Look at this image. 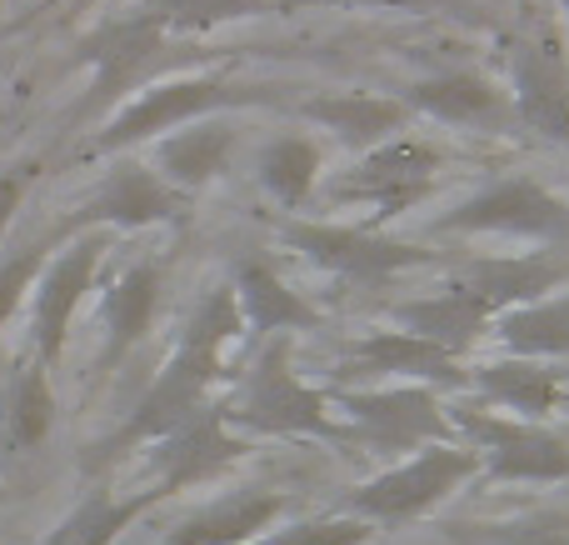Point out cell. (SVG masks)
Returning <instances> with one entry per match:
<instances>
[{
	"instance_id": "obj_1",
	"label": "cell",
	"mask_w": 569,
	"mask_h": 545,
	"mask_svg": "<svg viewBox=\"0 0 569 545\" xmlns=\"http://www.w3.org/2000/svg\"><path fill=\"white\" fill-rule=\"evenodd\" d=\"M246 330V316H240V300L230 286H216L206 300L196 306V316L186 320L170 360L160 366V376L146 386V396L130 406V416L120 420V430H110L106 440H96L86 456L90 470L120 460L136 446H156L166 440L176 426H186L190 416L210 406V390L226 380V346Z\"/></svg>"
},
{
	"instance_id": "obj_2",
	"label": "cell",
	"mask_w": 569,
	"mask_h": 545,
	"mask_svg": "<svg viewBox=\"0 0 569 545\" xmlns=\"http://www.w3.org/2000/svg\"><path fill=\"white\" fill-rule=\"evenodd\" d=\"M276 100H280L276 86H250V80H230V76L156 80V86H146L136 100H126V106L90 136L86 156H126V150L170 136V130L190 126V120H206V116L240 110V106H276Z\"/></svg>"
},
{
	"instance_id": "obj_3",
	"label": "cell",
	"mask_w": 569,
	"mask_h": 545,
	"mask_svg": "<svg viewBox=\"0 0 569 545\" xmlns=\"http://www.w3.org/2000/svg\"><path fill=\"white\" fill-rule=\"evenodd\" d=\"M226 426L246 436H320V440H350L345 426L330 416V396L305 386L290 366V340L270 336V346L250 360L236 396L220 406Z\"/></svg>"
},
{
	"instance_id": "obj_4",
	"label": "cell",
	"mask_w": 569,
	"mask_h": 545,
	"mask_svg": "<svg viewBox=\"0 0 569 545\" xmlns=\"http://www.w3.org/2000/svg\"><path fill=\"white\" fill-rule=\"evenodd\" d=\"M335 406L350 416L345 436L370 446L375 456H415L430 446H455V420L440 410L430 386H390V390H345Z\"/></svg>"
},
{
	"instance_id": "obj_5",
	"label": "cell",
	"mask_w": 569,
	"mask_h": 545,
	"mask_svg": "<svg viewBox=\"0 0 569 545\" xmlns=\"http://www.w3.org/2000/svg\"><path fill=\"white\" fill-rule=\"evenodd\" d=\"M110 246H116L110 230H80V236L60 240L56 256L46 260L36 290H30V346H36V360L56 366L66 356L70 320H76L80 300L96 290V276L106 266Z\"/></svg>"
},
{
	"instance_id": "obj_6",
	"label": "cell",
	"mask_w": 569,
	"mask_h": 545,
	"mask_svg": "<svg viewBox=\"0 0 569 545\" xmlns=\"http://www.w3.org/2000/svg\"><path fill=\"white\" fill-rule=\"evenodd\" d=\"M470 476H480V450L470 446H430L420 456L400 460L395 470L365 480L360 490H350L345 506L355 511V521H415L430 506H440L450 490H460Z\"/></svg>"
},
{
	"instance_id": "obj_7",
	"label": "cell",
	"mask_w": 569,
	"mask_h": 545,
	"mask_svg": "<svg viewBox=\"0 0 569 545\" xmlns=\"http://www.w3.org/2000/svg\"><path fill=\"white\" fill-rule=\"evenodd\" d=\"M190 210V196L156 176L146 160H116L96 190L60 220V240L80 236V230H146V226H180Z\"/></svg>"
},
{
	"instance_id": "obj_8",
	"label": "cell",
	"mask_w": 569,
	"mask_h": 545,
	"mask_svg": "<svg viewBox=\"0 0 569 545\" xmlns=\"http://www.w3.org/2000/svg\"><path fill=\"white\" fill-rule=\"evenodd\" d=\"M276 230L284 246H295L305 260H315L320 270H330L340 280H385L430 260V250L410 246V240H385L360 226H330V220L290 216V220H276Z\"/></svg>"
},
{
	"instance_id": "obj_9",
	"label": "cell",
	"mask_w": 569,
	"mask_h": 545,
	"mask_svg": "<svg viewBox=\"0 0 569 545\" xmlns=\"http://www.w3.org/2000/svg\"><path fill=\"white\" fill-rule=\"evenodd\" d=\"M440 230L460 236H530V240H565L569 236V206L550 196L545 186L525 176L495 180L490 190L470 196L440 220Z\"/></svg>"
},
{
	"instance_id": "obj_10",
	"label": "cell",
	"mask_w": 569,
	"mask_h": 545,
	"mask_svg": "<svg viewBox=\"0 0 569 545\" xmlns=\"http://www.w3.org/2000/svg\"><path fill=\"white\" fill-rule=\"evenodd\" d=\"M455 430H465L485 450L490 480H569V440L535 420L455 410Z\"/></svg>"
},
{
	"instance_id": "obj_11",
	"label": "cell",
	"mask_w": 569,
	"mask_h": 545,
	"mask_svg": "<svg viewBox=\"0 0 569 545\" xmlns=\"http://www.w3.org/2000/svg\"><path fill=\"white\" fill-rule=\"evenodd\" d=\"M246 450H250L246 436H236V430L226 426L220 406H206L200 416H190L186 426H176L166 440L150 446V470H156L150 490H160V501H166L190 486H206V480L226 476Z\"/></svg>"
},
{
	"instance_id": "obj_12",
	"label": "cell",
	"mask_w": 569,
	"mask_h": 545,
	"mask_svg": "<svg viewBox=\"0 0 569 545\" xmlns=\"http://www.w3.org/2000/svg\"><path fill=\"white\" fill-rule=\"evenodd\" d=\"M435 176H440V150L435 146H425V140H385L335 186V196L375 206V216L390 220L400 210H410L415 200L430 196Z\"/></svg>"
},
{
	"instance_id": "obj_13",
	"label": "cell",
	"mask_w": 569,
	"mask_h": 545,
	"mask_svg": "<svg viewBox=\"0 0 569 545\" xmlns=\"http://www.w3.org/2000/svg\"><path fill=\"white\" fill-rule=\"evenodd\" d=\"M565 276H569V260L535 250V256L470 260V266L455 270L445 290H455V296H465L470 306H480L490 320H500L505 310H520V306H530V300H545Z\"/></svg>"
},
{
	"instance_id": "obj_14",
	"label": "cell",
	"mask_w": 569,
	"mask_h": 545,
	"mask_svg": "<svg viewBox=\"0 0 569 545\" xmlns=\"http://www.w3.org/2000/svg\"><path fill=\"white\" fill-rule=\"evenodd\" d=\"M160 50H166V26H160L150 10H136V16H126V20L100 26L96 36L80 46V60L96 70L86 110L90 106H106V100H116L120 90L136 86V80L156 66Z\"/></svg>"
},
{
	"instance_id": "obj_15",
	"label": "cell",
	"mask_w": 569,
	"mask_h": 545,
	"mask_svg": "<svg viewBox=\"0 0 569 545\" xmlns=\"http://www.w3.org/2000/svg\"><path fill=\"white\" fill-rule=\"evenodd\" d=\"M515 106L530 130L569 146V60L550 30H535L515 46Z\"/></svg>"
},
{
	"instance_id": "obj_16",
	"label": "cell",
	"mask_w": 569,
	"mask_h": 545,
	"mask_svg": "<svg viewBox=\"0 0 569 545\" xmlns=\"http://www.w3.org/2000/svg\"><path fill=\"white\" fill-rule=\"evenodd\" d=\"M166 296L160 260H130L100 296V370H116L140 340L150 336Z\"/></svg>"
},
{
	"instance_id": "obj_17",
	"label": "cell",
	"mask_w": 569,
	"mask_h": 545,
	"mask_svg": "<svg viewBox=\"0 0 569 545\" xmlns=\"http://www.w3.org/2000/svg\"><path fill=\"white\" fill-rule=\"evenodd\" d=\"M236 146H240V130L230 120H190V126L170 130L150 146V160L146 166L156 170L166 186H176L180 196H200L206 186H216L220 176L230 170L236 160Z\"/></svg>"
},
{
	"instance_id": "obj_18",
	"label": "cell",
	"mask_w": 569,
	"mask_h": 545,
	"mask_svg": "<svg viewBox=\"0 0 569 545\" xmlns=\"http://www.w3.org/2000/svg\"><path fill=\"white\" fill-rule=\"evenodd\" d=\"M284 516L280 490H230L186 516L160 545H250Z\"/></svg>"
},
{
	"instance_id": "obj_19",
	"label": "cell",
	"mask_w": 569,
	"mask_h": 545,
	"mask_svg": "<svg viewBox=\"0 0 569 545\" xmlns=\"http://www.w3.org/2000/svg\"><path fill=\"white\" fill-rule=\"evenodd\" d=\"M56 426V390H50L46 360H20L0 386V460H20L46 446Z\"/></svg>"
},
{
	"instance_id": "obj_20",
	"label": "cell",
	"mask_w": 569,
	"mask_h": 545,
	"mask_svg": "<svg viewBox=\"0 0 569 545\" xmlns=\"http://www.w3.org/2000/svg\"><path fill=\"white\" fill-rule=\"evenodd\" d=\"M230 290H236V300H240L246 330H256V336H284V330H315L320 326V310H315L300 290L284 286L276 270L256 256H246L236 266Z\"/></svg>"
},
{
	"instance_id": "obj_21",
	"label": "cell",
	"mask_w": 569,
	"mask_h": 545,
	"mask_svg": "<svg viewBox=\"0 0 569 545\" xmlns=\"http://www.w3.org/2000/svg\"><path fill=\"white\" fill-rule=\"evenodd\" d=\"M350 370H365V376H415V386H420V380H440V386H460V380H470L460 370V356H450V350L410 336V330H380V336L355 340Z\"/></svg>"
},
{
	"instance_id": "obj_22",
	"label": "cell",
	"mask_w": 569,
	"mask_h": 545,
	"mask_svg": "<svg viewBox=\"0 0 569 545\" xmlns=\"http://www.w3.org/2000/svg\"><path fill=\"white\" fill-rule=\"evenodd\" d=\"M300 116L335 130L345 146L375 150V146H385V140H395V130L410 120V106L390 100V96H315L300 106Z\"/></svg>"
},
{
	"instance_id": "obj_23",
	"label": "cell",
	"mask_w": 569,
	"mask_h": 545,
	"mask_svg": "<svg viewBox=\"0 0 569 545\" xmlns=\"http://www.w3.org/2000/svg\"><path fill=\"white\" fill-rule=\"evenodd\" d=\"M390 320H395V330H410V336L430 340V346L450 350V356H465L485 336V326H490V316L480 306H470L465 296H455V290L400 300V306H390Z\"/></svg>"
},
{
	"instance_id": "obj_24",
	"label": "cell",
	"mask_w": 569,
	"mask_h": 545,
	"mask_svg": "<svg viewBox=\"0 0 569 545\" xmlns=\"http://www.w3.org/2000/svg\"><path fill=\"white\" fill-rule=\"evenodd\" d=\"M150 506H160V490H136V496H110V490H90L56 531L46 545H116L146 516Z\"/></svg>"
},
{
	"instance_id": "obj_25",
	"label": "cell",
	"mask_w": 569,
	"mask_h": 545,
	"mask_svg": "<svg viewBox=\"0 0 569 545\" xmlns=\"http://www.w3.org/2000/svg\"><path fill=\"white\" fill-rule=\"evenodd\" d=\"M405 106L425 110V116L455 120V126H485V120H495L505 110V100L495 90V80L475 76V70H455V76H435V80L410 86Z\"/></svg>"
},
{
	"instance_id": "obj_26",
	"label": "cell",
	"mask_w": 569,
	"mask_h": 545,
	"mask_svg": "<svg viewBox=\"0 0 569 545\" xmlns=\"http://www.w3.org/2000/svg\"><path fill=\"white\" fill-rule=\"evenodd\" d=\"M256 176L266 196L284 210H300L320 180V146L310 136H276L256 160Z\"/></svg>"
},
{
	"instance_id": "obj_27",
	"label": "cell",
	"mask_w": 569,
	"mask_h": 545,
	"mask_svg": "<svg viewBox=\"0 0 569 545\" xmlns=\"http://www.w3.org/2000/svg\"><path fill=\"white\" fill-rule=\"evenodd\" d=\"M500 340L515 350V360L540 356H569V296H545L520 310H505L495 320Z\"/></svg>"
},
{
	"instance_id": "obj_28",
	"label": "cell",
	"mask_w": 569,
	"mask_h": 545,
	"mask_svg": "<svg viewBox=\"0 0 569 545\" xmlns=\"http://www.w3.org/2000/svg\"><path fill=\"white\" fill-rule=\"evenodd\" d=\"M470 380L485 396L500 400V406L520 410V420L550 416L555 400H560V380H555V370H545L540 360H500V366L475 370Z\"/></svg>"
},
{
	"instance_id": "obj_29",
	"label": "cell",
	"mask_w": 569,
	"mask_h": 545,
	"mask_svg": "<svg viewBox=\"0 0 569 545\" xmlns=\"http://www.w3.org/2000/svg\"><path fill=\"white\" fill-rule=\"evenodd\" d=\"M140 10H150L166 26V36H206L230 20L266 16L270 0H146Z\"/></svg>"
},
{
	"instance_id": "obj_30",
	"label": "cell",
	"mask_w": 569,
	"mask_h": 545,
	"mask_svg": "<svg viewBox=\"0 0 569 545\" xmlns=\"http://www.w3.org/2000/svg\"><path fill=\"white\" fill-rule=\"evenodd\" d=\"M60 246V230H50V236L30 240V246H20L10 260H0V330L10 326V316H16L20 306L30 300V290H36L40 270H46V260L56 256Z\"/></svg>"
},
{
	"instance_id": "obj_31",
	"label": "cell",
	"mask_w": 569,
	"mask_h": 545,
	"mask_svg": "<svg viewBox=\"0 0 569 545\" xmlns=\"http://www.w3.org/2000/svg\"><path fill=\"white\" fill-rule=\"evenodd\" d=\"M370 541V526L355 516H320V521H295L284 531H266L250 545H365Z\"/></svg>"
},
{
	"instance_id": "obj_32",
	"label": "cell",
	"mask_w": 569,
	"mask_h": 545,
	"mask_svg": "<svg viewBox=\"0 0 569 545\" xmlns=\"http://www.w3.org/2000/svg\"><path fill=\"white\" fill-rule=\"evenodd\" d=\"M460 545H569L565 531L545 526H460Z\"/></svg>"
},
{
	"instance_id": "obj_33",
	"label": "cell",
	"mask_w": 569,
	"mask_h": 545,
	"mask_svg": "<svg viewBox=\"0 0 569 545\" xmlns=\"http://www.w3.org/2000/svg\"><path fill=\"white\" fill-rule=\"evenodd\" d=\"M36 160H16V166H0V236L10 230V220L20 216L30 186H36Z\"/></svg>"
},
{
	"instance_id": "obj_34",
	"label": "cell",
	"mask_w": 569,
	"mask_h": 545,
	"mask_svg": "<svg viewBox=\"0 0 569 545\" xmlns=\"http://www.w3.org/2000/svg\"><path fill=\"white\" fill-rule=\"evenodd\" d=\"M56 6H66V0H46V6H40V10H56Z\"/></svg>"
},
{
	"instance_id": "obj_35",
	"label": "cell",
	"mask_w": 569,
	"mask_h": 545,
	"mask_svg": "<svg viewBox=\"0 0 569 545\" xmlns=\"http://www.w3.org/2000/svg\"><path fill=\"white\" fill-rule=\"evenodd\" d=\"M560 6H565V10H569V0H560Z\"/></svg>"
},
{
	"instance_id": "obj_36",
	"label": "cell",
	"mask_w": 569,
	"mask_h": 545,
	"mask_svg": "<svg viewBox=\"0 0 569 545\" xmlns=\"http://www.w3.org/2000/svg\"><path fill=\"white\" fill-rule=\"evenodd\" d=\"M0 10H6V0H0Z\"/></svg>"
}]
</instances>
